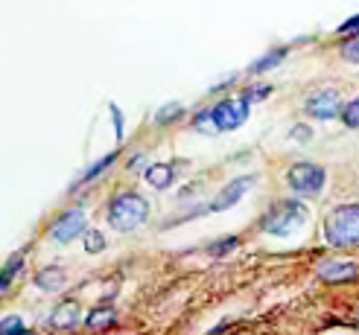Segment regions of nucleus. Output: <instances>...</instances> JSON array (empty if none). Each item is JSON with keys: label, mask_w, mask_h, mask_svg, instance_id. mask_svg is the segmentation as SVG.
I'll list each match as a JSON object with an SVG mask.
<instances>
[{"label": "nucleus", "mask_w": 359, "mask_h": 335, "mask_svg": "<svg viewBox=\"0 0 359 335\" xmlns=\"http://www.w3.org/2000/svg\"><path fill=\"white\" fill-rule=\"evenodd\" d=\"M21 269H24V251L21 254H15L6 266H4V271H0V297H4L9 289H12V283L18 280V274H21Z\"/></svg>", "instance_id": "obj_15"}, {"label": "nucleus", "mask_w": 359, "mask_h": 335, "mask_svg": "<svg viewBox=\"0 0 359 335\" xmlns=\"http://www.w3.org/2000/svg\"><path fill=\"white\" fill-rule=\"evenodd\" d=\"M316 274L325 283H351V280L359 277V266L353 259H325V262H318Z\"/></svg>", "instance_id": "obj_9"}, {"label": "nucleus", "mask_w": 359, "mask_h": 335, "mask_svg": "<svg viewBox=\"0 0 359 335\" xmlns=\"http://www.w3.org/2000/svg\"><path fill=\"white\" fill-rule=\"evenodd\" d=\"M178 117H182V105H164V108H161L158 114H155V122H158V126H164V122H170V120H178Z\"/></svg>", "instance_id": "obj_22"}, {"label": "nucleus", "mask_w": 359, "mask_h": 335, "mask_svg": "<svg viewBox=\"0 0 359 335\" xmlns=\"http://www.w3.org/2000/svg\"><path fill=\"white\" fill-rule=\"evenodd\" d=\"M339 35H356L359 38V15H353V17H348L345 24H339V29H336Z\"/></svg>", "instance_id": "obj_24"}, {"label": "nucleus", "mask_w": 359, "mask_h": 335, "mask_svg": "<svg viewBox=\"0 0 359 335\" xmlns=\"http://www.w3.org/2000/svg\"><path fill=\"white\" fill-rule=\"evenodd\" d=\"M304 222H307V207L301 201H278L263 216L260 227L269 236H292L298 227H304Z\"/></svg>", "instance_id": "obj_3"}, {"label": "nucleus", "mask_w": 359, "mask_h": 335, "mask_svg": "<svg viewBox=\"0 0 359 335\" xmlns=\"http://www.w3.org/2000/svg\"><path fill=\"white\" fill-rule=\"evenodd\" d=\"M114 161H117V152H109V155H105V157H100V161H97V164H91V166H88V169L82 172V178H79V184H94V181L100 178V175H102L105 169H111V166H114Z\"/></svg>", "instance_id": "obj_16"}, {"label": "nucleus", "mask_w": 359, "mask_h": 335, "mask_svg": "<svg viewBox=\"0 0 359 335\" xmlns=\"http://www.w3.org/2000/svg\"><path fill=\"white\" fill-rule=\"evenodd\" d=\"M342 122H345L348 129H359V97L351 99L345 108H342Z\"/></svg>", "instance_id": "obj_19"}, {"label": "nucleus", "mask_w": 359, "mask_h": 335, "mask_svg": "<svg viewBox=\"0 0 359 335\" xmlns=\"http://www.w3.org/2000/svg\"><path fill=\"white\" fill-rule=\"evenodd\" d=\"M147 181L155 190H170V184L175 181V166L172 164H152V166H147Z\"/></svg>", "instance_id": "obj_13"}, {"label": "nucleus", "mask_w": 359, "mask_h": 335, "mask_svg": "<svg viewBox=\"0 0 359 335\" xmlns=\"http://www.w3.org/2000/svg\"><path fill=\"white\" fill-rule=\"evenodd\" d=\"M24 321L18 318V315H6V318H0V335H18L24 332Z\"/></svg>", "instance_id": "obj_20"}, {"label": "nucleus", "mask_w": 359, "mask_h": 335, "mask_svg": "<svg viewBox=\"0 0 359 335\" xmlns=\"http://www.w3.org/2000/svg\"><path fill=\"white\" fill-rule=\"evenodd\" d=\"M82 242H85V251H88V254H100V251H105V234L97 231V227H88L85 236H82Z\"/></svg>", "instance_id": "obj_17"}, {"label": "nucleus", "mask_w": 359, "mask_h": 335, "mask_svg": "<svg viewBox=\"0 0 359 335\" xmlns=\"http://www.w3.org/2000/svg\"><path fill=\"white\" fill-rule=\"evenodd\" d=\"M251 187H255V175H240V178L228 181V184L217 192V199L210 201V213H222V210H231L234 204H240V199L245 196Z\"/></svg>", "instance_id": "obj_8"}, {"label": "nucleus", "mask_w": 359, "mask_h": 335, "mask_svg": "<svg viewBox=\"0 0 359 335\" xmlns=\"http://www.w3.org/2000/svg\"><path fill=\"white\" fill-rule=\"evenodd\" d=\"M111 117H114V129H117V137H123V114L117 108H111Z\"/></svg>", "instance_id": "obj_27"}, {"label": "nucleus", "mask_w": 359, "mask_h": 335, "mask_svg": "<svg viewBox=\"0 0 359 335\" xmlns=\"http://www.w3.org/2000/svg\"><path fill=\"white\" fill-rule=\"evenodd\" d=\"M196 129H199V131H217V129H213V117H210V108H208V111H202L199 117H196Z\"/></svg>", "instance_id": "obj_25"}, {"label": "nucleus", "mask_w": 359, "mask_h": 335, "mask_svg": "<svg viewBox=\"0 0 359 335\" xmlns=\"http://www.w3.org/2000/svg\"><path fill=\"white\" fill-rule=\"evenodd\" d=\"M310 134H313V131H310L307 126H295V129H292V140H298V143H307Z\"/></svg>", "instance_id": "obj_26"}, {"label": "nucleus", "mask_w": 359, "mask_h": 335, "mask_svg": "<svg viewBox=\"0 0 359 335\" xmlns=\"http://www.w3.org/2000/svg\"><path fill=\"white\" fill-rule=\"evenodd\" d=\"M18 335H35V332L32 329H24V332H18Z\"/></svg>", "instance_id": "obj_28"}, {"label": "nucleus", "mask_w": 359, "mask_h": 335, "mask_svg": "<svg viewBox=\"0 0 359 335\" xmlns=\"http://www.w3.org/2000/svg\"><path fill=\"white\" fill-rule=\"evenodd\" d=\"M147 216H149V204L143 196H137V192H120L109 204V224L123 234L137 231V227L147 222Z\"/></svg>", "instance_id": "obj_2"}, {"label": "nucleus", "mask_w": 359, "mask_h": 335, "mask_svg": "<svg viewBox=\"0 0 359 335\" xmlns=\"http://www.w3.org/2000/svg\"><path fill=\"white\" fill-rule=\"evenodd\" d=\"M342 99H339V94L333 91V87H325V91H318L307 99V105H304V111H307L313 120H333V117H342Z\"/></svg>", "instance_id": "obj_7"}, {"label": "nucleus", "mask_w": 359, "mask_h": 335, "mask_svg": "<svg viewBox=\"0 0 359 335\" xmlns=\"http://www.w3.org/2000/svg\"><path fill=\"white\" fill-rule=\"evenodd\" d=\"M248 108H251V105L243 97L222 99L219 105H213V108H210L213 129H217V131H234V129H240L243 122L248 120Z\"/></svg>", "instance_id": "obj_5"}, {"label": "nucleus", "mask_w": 359, "mask_h": 335, "mask_svg": "<svg viewBox=\"0 0 359 335\" xmlns=\"http://www.w3.org/2000/svg\"><path fill=\"white\" fill-rule=\"evenodd\" d=\"M269 94H272V85H251L248 91L243 94V99L251 105V102H263Z\"/></svg>", "instance_id": "obj_21"}, {"label": "nucleus", "mask_w": 359, "mask_h": 335, "mask_svg": "<svg viewBox=\"0 0 359 335\" xmlns=\"http://www.w3.org/2000/svg\"><path fill=\"white\" fill-rule=\"evenodd\" d=\"M283 59H286V47H275V50H269L266 56H260L255 64H251L248 73H251V76H260V73H266V70H275Z\"/></svg>", "instance_id": "obj_14"}, {"label": "nucleus", "mask_w": 359, "mask_h": 335, "mask_svg": "<svg viewBox=\"0 0 359 335\" xmlns=\"http://www.w3.org/2000/svg\"><path fill=\"white\" fill-rule=\"evenodd\" d=\"M85 210L82 207H74V210H67V213H62L56 222H53L50 227V239L53 242H59V245H67V242H74L76 236H85Z\"/></svg>", "instance_id": "obj_6"}, {"label": "nucleus", "mask_w": 359, "mask_h": 335, "mask_svg": "<svg viewBox=\"0 0 359 335\" xmlns=\"http://www.w3.org/2000/svg\"><path fill=\"white\" fill-rule=\"evenodd\" d=\"M342 59L351 62V64H359V38H353L342 47Z\"/></svg>", "instance_id": "obj_23"}, {"label": "nucleus", "mask_w": 359, "mask_h": 335, "mask_svg": "<svg viewBox=\"0 0 359 335\" xmlns=\"http://www.w3.org/2000/svg\"><path fill=\"white\" fill-rule=\"evenodd\" d=\"M79 324H82V306H79V301H74V297H67V301H62L50 312V327L59 329V332H70Z\"/></svg>", "instance_id": "obj_10"}, {"label": "nucleus", "mask_w": 359, "mask_h": 335, "mask_svg": "<svg viewBox=\"0 0 359 335\" xmlns=\"http://www.w3.org/2000/svg\"><path fill=\"white\" fill-rule=\"evenodd\" d=\"M286 184H290V190L298 192V196L313 199V196H318V192L325 190L327 172H325V166H318V164H292L290 172H286Z\"/></svg>", "instance_id": "obj_4"}, {"label": "nucleus", "mask_w": 359, "mask_h": 335, "mask_svg": "<svg viewBox=\"0 0 359 335\" xmlns=\"http://www.w3.org/2000/svg\"><path fill=\"white\" fill-rule=\"evenodd\" d=\"M32 283H35V289H41L47 294H56V292H62L67 286V271L62 266H47L41 271H35Z\"/></svg>", "instance_id": "obj_11"}, {"label": "nucleus", "mask_w": 359, "mask_h": 335, "mask_svg": "<svg viewBox=\"0 0 359 335\" xmlns=\"http://www.w3.org/2000/svg\"><path fill=\"white\" fill-rule=\"evenodd\" d=\"M114 321H117V312H114V306H94L91 312L85 315V327H88V329H94V332L114 327Z\"/></svg>", "instance_id": "obj_12"}, {"label": "nucleus", "mask_w": 359, "mask_h": 335, "mask_svg": "<svg viewBox=\"0 0 359 335\" xmlns=\"http://www.w3.org/2000/svg\"><path fill=\"white\" fill-rule=\"evenodd\" d=\"M325 239L333 248L359 245V204H342L325 219Z\"/></svg>", "instance_id": "obj_1"}, {"label": "nucleus", "mask_w": 359, "mask_h": 335, "mask_svg": "<svg viewBox=\"0 0 359 335\" xmlns=\"http://www.w3.org/2000/svg\"><path fill=\"white\" fill-rule=\"evenodd\" d=\"M237 248H240V239H237V236H225V239H219V242H213L210 248H208V254L219 259V257H228L231 251H237Z\"/></svg>", "instance_id": "obj_18"}]
</instances>
